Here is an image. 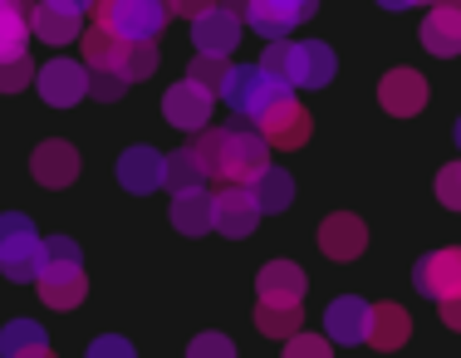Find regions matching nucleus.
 Listing matches in <instances>:
<instances>
[{
	"label": "nucleus",
	"mask_w": 461,
	"mask_h": 358,
	"mask_svg": "<svg viewBox=\"0 0 461 358\" xmlns=\"http://www.w3.org/2000/svg\"><path fill=\"white\" fill-rule=\"evenodd\" d=\"M45 270V236L35 231L25 211H5L0 216V275L15 280V285H30Z\"/></svg>",
	"instance_id": "obj_1"
},
{
	"label": "nucleus",
	"mask_w": 461,
	"mask_h": 358,
	"mask_svg": "<svg viewBox=\"0 0 461 358\" xmlns=\"http://www.w3.org/2000/svg\"><path fill=\"white\" fill-rule=\"evenodd\" d=\"M172 20V0H94V25L123 40H152Z\"/></svg>",
	"instance_id": "obj_2"
},
{
	"label": "nucleus",
	"mask_w": 461,
	"mask_h": 358,
	"mask_svg": "<svg viewBox=\"0 0 461 358\" xmlns=\"http://www.w3.org/2000/svg\"><path fill=\"white\" fill-rule=\"evenodd\" d=\"M250 123H256V133L266 138L270 148H304L310 143V128H314L310 113L300 108V99H294V89H280Z\"/></svg>",
	"instance_id": "obj_3"
},
{
	"label": "nucleus",
	"mask_w": 461,
	"mask_h": 358,
	"mask_svg": "<svg viewBox=\"0 0 461 358\" xmlns=\"http://www.w3.org/2000/svg\"><path fill=\"white\" fill-rule=\"evenodd\" d=\"M280 89H290V84H285V79H270L260 64H236V69H230V79H226V89H221V99L236 108V113L256 118Z\"/></svg>",
	"instance_id": "obj_4"
},
{
	"label": "nucleus",
	"mask_w": 461,
	"mask_h": 358,
	"mask_svg": "<svg viewBox=\"0 0 461 358\" xmlns=\"http://www.w3.org/2000/svg\"><path fill=\"white\" fill-rule=\"evenodd\" d=\"M412 285L422 290L427 300H437V305L461 295V246H442V251L422 255L412 270Z\"/></svg>",
	"instance_id": "obj_5"
},
{
	"label": "nucleus",
	"mask_w": 461,
	"mask_h": 358,
	"mask_svg": "<svg viewBox=\"0 0 461 358\" xmlns=\"http://www.w3.org/2000/svg\"><path fill=\"white\" fill-rule=\"evenodd\" d=\"M35 84H40V99L50 108H74L79 99H89V64L50 59L45 69L35 74Z\"/></svg>",
	"instance_id": "obj_6"
},
{
	"label": "nucleus",
	"mask_w": 461,
	"mask_h": 358,
	"mask_svg": "<svg viewBox=\"0 0 461 358\" xmlns=\"http://www.w3.org/2000/svg\"><path fill=\"white\" fill-rule=\"evenodd\" d=\"M270 167V143L260 133H226V157H221V182L250 187Z\"/></svg>",
	"instance_id": "obj_7"
},
{
	"label": "nucleus",
	"mask_w": 461,
	"mask_h": 358,
	"mask_svg": "<svg viewBox=\"0 0 461 358\" xmlns=\"http://www.w3.org/2000/svg\"><path fill=\"white\" fill-rule=\"evenodd\" d=\"M35 285H40V300H45L50 309H74L89 295V275H84V265H74V260H45Z\"/></svg>",
	"instance_id": "obj_8"
},
{
	"label": "nucleus",
	"mask_w": 461,
	"mask_h": 358,
	"mask_svg": "<svg viewBox=\"0 0 461 358\" xmlns=\"http://www.w3.org/2000/svg\"><path fill=\"white\" fill-rule=\"evenodd\" d=\"M260 201H256V192L250 187H236V182H226L221 192H216V231L230 236V241H246L250 231H256V221H260Z\"/></svg>",
	"instance_id": "obj_9"
},
{
	"label": "nucleus",
	"mask_w": 461,
	"mask_h": 358,
	"mask_svg": "<svg viewBox=\"0 0 461 358\" xmlns=\"http://www.w3.org/2000/svg\"><path fill=\"white\" fill-rule=\"evenodd\" d=\"M30 30L45 45H69V40L84 35V10L74 0H35V15H30Z\"/></svg>",
	"instance_id": "obj_10"
},
{
	"label": "nucleus",
	"mask_w": 461,
	"mask_h": 358,
	"mask_svg": "<svg viewBox=\"0 0 461 358\" xmlns=\"http://www.w3.org/2000/svg\"><path fill=\"white\" fill-rule=\"evenodd\" d=\"M162 113H167V123L182 128V133H202L206 118H212V94H206L202 84L182 79L162 94Z\"/></svg>",
	"instance_id": "obj_11"
},
{
	"label": "nucleus",
	"mask_w": 461,
	"mask_h": 358,
	"mask_svg": "<svg viewBox=\"0 0 461 358\" xmlns=\"http://www.w3.org/2000/svg\"><path fill=\"white\" fill-rule=\"evenodd\" d=\"M192 45H196V54H226L230 59V49L240 45V15L226 10V5L196 15L192 20Z\"/></svg>",
	"instance_id": "obj_12"
},
{
	"label": "nucleus",
	"mask_w": 461,
	"mask_h": 358,
	"mask_svg": "<svg viewBox=\"0 0 461 358\" xmlns=\"http://www.w3.org/2000/svg\"><path fill=\"white\" fill-rule=\"evenodd\" d=\"M320 251L329 260H358L368 251V226L358 221V216H348V211H334V216H324V226H320Z\"/></svg>",
	"instance_id": "obj_13"
},
{
	"label": "nucleus",
	"mask_w": 461,
	"mask_h": 358,
	"mask_svg": "<svg viewBox=\"0 0 461 358\" xmlns=\"http://www.w3.org/2000/svg\"><path fill=\"white\" fill-rule=\"evenodd\" d=\"M378 103L388 108L393 118H412V113H422L427 108V79L417 69H393V74H383V84H378Z\"/></svg>",
	"instance_id": "obj_14"
},
{
	"label": "nucleus",
	"mask_w": 461,
	"mask_h": 358,
	"mask_svg": "<svg viewBox=\"0 0 461 358\" xmlns=\"http://www.w3.org/2000/svg\"><path fill=\"white\" fill-rule=\"evenodd\" d=\"M30 172H35L40 187H69L74 177H79V153H74V143H59V138H50V143L35 148V157H30Z\"/></svg>",
	"instance_id": "obj_15"
},
{
	"label": "nucleus",
	"mask_w": 461,
	"mask_h": 358,
	"mask_svg": "<svg viewBox=\"0 0 461 358\" xmlns=\"http://www.w3.org/2000/svg\"><path fill=\"white\" fill-rule=\"evenodd\" d=\"M240 20H246L260 40H290V30L300 25V20H310V15H304L294 0H250Z\"/></svg>",
	"instance_id": "obj_16"
},
{
	"label": "nucleus",
	"mask_w": 461,
	"mask_h": 358,
	"mask_svg": "<svg viewBox=\"0 0 461 358\" xmlns=\"http://www.w3.org/2000/svg\"><path fill=\"white\" fill-rule=\"evenodd\" d=\"M368 314L373 305L358 295H339L334 305L324 309V329L334 344H368Z\"/></svg>",
	"instance_id": "obj_17"
},
{
	"label": "nucleus",
	"mask_w": 461,
	"mask_h": 358,
	"mask_svg": "<svg viewBox=\"0 0 461 358\" xmlns=\"http://www.w3.org/2000/svg\"><path fill=\"white\" fill-rule=\"evenodd\" d=\"M256 290H260L266 305H300L304 300V270L294 265V260H270V265H260Z\"/></svg>",
	"instance_id": "obj_18"
},
{
	"label": "nucleus",
	"mask_w": 461,
	"mask_h": 358,
	"mask_svg": "<svg viewBox=\"0 0 461 358\" xmlns=\"http://www.w3.org/2000/svg\"><path fill=\"white\" fill-rule=\"evenodd\" d=\"M172 226H177L182 236L216 231V192H206V187L177 192V197H172Z\"/></svg>",
	"instance_id": "obj_19"
},
{
	"label": "nucleus",
	"mask_w": 461,
	"mask_h": 358,
	"mask_svg": "<svg viewBox=\"0 0 461 358\" xmlns=\"http://www.w3.org/2000/svg\"><path fill=\"white\" fill-rule=\"evenodd\" d=\"M334 69H339V59H334V49L320 45V40H310V45H300L294 40V64H290V84L294 89H324L329 79H334Z\"/></svg>",
	"instance_id": "obj_20"
},
{
	"label": "nucleus",
	"mask_w": 461,
	"mask_h": 358,
	"mask_svg": "<svg viewBox=\"0 0 461 358\" xmlns=\"http://www.w3.org/2000/svg\"><path fill=\"white\" fill-rule=\"evenodd\" d=\"M162 162H167V153H158V148H128L118 157V182L138 197H148L152 187H162Z\"/></svg>",
	"instance_id": "obj_21"
},
{
	"label": "nucleus",
	"mask_w": 461,
	"mask_h": 358,
	"mask_svg": "<svg viewBox=\"0 0 461 358\" xmlns=\"http://www.w3.org/2000/svg\"><path fill=\"white\" fill-rule=\"evenodd\" d=\"M408 339H412L408 309H402V305H373V314H368V344H373V349L393 354V349H402Z\"/></svg>",
	"instance_id": "obj_22"
},
{
	"label": "nucleus",
	"mask_w": 461,
	"mask_h": 358,
	"mask_svg": "<svg viewBox=\"0 0 461 358\" xmlns=\"http://www.w3.org/2000/svg\"><path fill=\"white\" fill-rule=\"evenodd\" d=\"M30 15H35V0H0V59H15L30 45Z\"/></svg>",
	"instance_id": "obj_23"
},
{
	"label": "nucleus",
	"mask_w": 461,
	"mask_h": 358,
	"mask_svg": "<svg viewBox=\"0 0 461 358\" xmlns=\"http://www.w3.org/2000/svg\"><path fill=\"white\" fill-rule=\"evenodd\" d=\"M79 45H84V64H89V69H118L123 74V59H128V45H133V40L113 35V30H104V25H89L79 35Z\"/></svg>",
	"instance_id": "obj_24"
},
{
	"label": "nucleus",
	"mask_w": 461,
	"mask_h": 358,
	"mask_svg": "<svg viewBox=\"0 0 461 358\" xmlns=\"http://www.w3.org/2000/svg\"><path fill=\"white\" fill-rule=\"evenodd\" d=\"M422 45L432 54H442V59H452V54H461V15L447 5H432L422 20Z\"/></svg>",
	"instance_id": "obj_25"
},
{
	"label": "nucleus",
	"mask_w": 461,
	"mask_h": 358,
	"mask_svg": "<svg viewBox=\"0 0 461 358\" xmlns=\"http://www.w3.org/2000/svg\"><path fill=\"white\" fill-rule=\"evenodd\" d=\"M206 182V167L196 162L192 148H177V153H167V162H162V187L177 197V192H192Z\"/></svg>",
	"instance_id": "obj_26"
},
{
	"label": "nucleus",
	"mask_w": 461,
	"mask_h": 358,
	"mask_svg": "<svg viewBox=\"0 0 461 358\" xmlns=\"http://www.w3.org/2000/svg\"><path fill=\"white\" fill-rule=\"evenodd\" d=\"M250 192H256L260 211H285V206L294 201V177L280 172V167H266L256 182H250Z\"/></svg>",
	"instance_id": "obj_27"
},
{
	"label": "nucleus",
	"mask_w": 461,
	"mask_h": 358,
	"mask_svg": "<svg viewBox=\"0 0 461 358\" xmlns=\"http://www.w3.org/2000/svg\"><path fill=\"white\" fill-rule=\"evenodd\" d=\"M45 344H50V334L40 329L35 319H10L5 329H0V358L35 354V349H45Z\"/></svg>",
	"instance_id": "obj_28"
},
{
	"label": "nucleus",
	"mask_w": 461,
	"mask_h": 358,
	"mask_svg": "<svg viewBox=\"0 0 461 358\" xmlns=\"http://www.w3.org/2000/svg\"><path fill=\"white\" fill-rule=\"evenodd\" d=\"M300 305H266L260 300L256 309V329L266 334V339H290V334H300Z\"/></svg>",
	"instance_id": "obj_29"
},
{
	"label": "nucleus",
	"mask_w": 461,
	"mask_h": 358,
	"mask_svg": "<svg viewBox=\"0 0 461 358\" xmlns=\"http://www.w3.org/2000/svg\"><path fill=\"white\" fill-rule=\"evenodd\" d=\"M186 79L202 84V89L216 99V94L226 89V79H230V59H226V54H196L192 69H186Z\"/></svg>",
	"instance_id": "obj_30"
},
{
	"label": "nucleus",
	"mask_w": 461,
	"mask_h": 358,
	"mask_svg": "<svg viewBox=\"0 0 461 358\" xmlns=\"http://www.w3.org/2000/svg\"><path fill=\"white\" fill-rule=\"evenodd\" d=\"M196 162L206 167V177H221V157H226V128H202L192 143Z\"/></svg>",
	"instance_id": "obj_31"
},
{
	"label": "nucleus",
	"mask_w": 461,
	"mask_h": 358,
	"mask_svg": "<svg viewBox=\"0 0 461 358\" xmlns=\"http://www.w3.org/2000/svg\"><path fill=\"white\" fill-rule=\"evenodd\" d=\"M290 64H294V40H270L266 54H260V69H266L270 79L290 84ZM290 89H294V84H290Z\"/></svg>",
	"instance_id": "obj_32"
},
{
	"label": "nucleus",
	"mask_w": 461,
	"mask_h": 358,
	"mask_svg": "<svg viewBox=\"0 0 461 358\" xmlns=\"http://www.w3.org/2000/svg\"><path fill=\"white\" fill-rule=\"evenodd\" d=\"M123 94H128V74H118V69H89V99L113 103V99H123Z\"/></svg>",
	"instance_id": "obj_33"
},
{
	"label": "nucleus",
	"mask_w": 461,
	"mask_h": 358,
	"mask_svg": "<svg viewBox=\"0 0 461 358\" xmlns=\"http://www.w3.org/2000/svg\"><path fill=\"white\" fill-rule=\"evenodd\" d=\"M30 79H35V64H30V54H15V59H0V94H20Z\"/></svg>",
	"instance_id": "obj_34"
},
{
	"label": "nucleus",
	"mask_w": 461,
	"mask_h": 358,
	"mask_svg": "<svg viewBox=\"0 0 461 358\" xmlns=\"http://www.w3.org/2000/svg\"><path fill=\"white\" fill-rule=\"evenodd\" d=\"M152 69H158V49H152V40H133V45H128V59H123L128 84H133V79H148Z\"/></svg>",
	"instance_id": "obj_35"
},
{
	"label": "nucleus",
	"mask_w": 461,
	"mask_h": 358,
	"mask_svg": "<svg viewBox=\"0 0 461 358\" xmlns=\"http://www.w3.org/2000/svg\"><path fill=\"white\" fill-rule=\"evenodd\" d=\"M280 358H334V349H329V339H320V334H290Z\"/></svg>",
	"instance_id": "obj_36"
},
{
	"label": "nucleus",
	"mask_w": 461,
	"mask_h": 358,
	"mask_svg": "<svg viewBox=\"0 0 461 358\" xmlns=\"http://www.w3.org/2000/svg\"><path fill=\"white\" fill-rule=\"evenodd\" d=\"M186 358H236V344H230L226 334H196V339L186 344Z\"/></svg>",
	"instance_id": "obj_37"
},
{
	"label": "nucleus",
	"mask_w": 461,
	"mask_h": 358,
	"mask_svg": "<svg viewBox=\"0 0 461 358\" xmlns=\"http://www.w3.org/2000/svg\"><path fill=\"white\" fill-rule=\"evenodd\" d=\"M437 197H442V206L461 211V162H447V167L437 172Z\"/></svg>",
	"instance_id": "obj_38"
},
{
	"label": "nucleus",
	"mask_w": 461,
	"mask_h": 358,
	"mask_svg": "<svg viewBox=\"0 0 461 358\" xmlns=\"http://www.w3.org/2000/svg\"><path fill=\"white\" fill-rule=\"evenodd\" d=\"M89 358H138V354H133V344L118 339V334H98L89 344Z\"/></svg>",
	"instance_id": "obj_39"
},
{
	"label": "nucleus",
	"mask_w": 461,
	"mask_h": 358,
	"mask_svg": "<svg viewBox=\"0 0 461 358\" xmlns=\"http://www.w3.org/2000/svg\"><path fill=\"white\" fill-rule=\"evenodd\" d=\"M45 260H74V265H84V251L74 246V236H45Z\"/></svg>",
	"instance_id": "obj_40"
},
{
	"label": "nucleus",
	"mask_w": 461,
	"mask_h": 358,
	"mask_svg": "<svg viewBox=\"0 0 461 358\" xmlns=\"http://www.w3.org/2000/svg\"><path fill=\"white\" fill-rule=\"evenodd\" d=\"M221 0H172V15H186V20H196V15H206V10H216Z\"/></svg>",
	"instance_id": "obj_41"
},
{
	"label": "nucleus",
	"mask_w": 461,
	"mask_h": 358,
	"mask_svg": "<svg viewBox=\"0 0 461 358\" xmlns=\"http://www.w3.org/2000/svg\"><path fill=\"white\" fill-rule=\"evenodd\" d=\"M442 319H447V329H461V295L442 300Z\"/></svg>",
	"instance_id": "obj_42"
},
{
	"label": "nucleus",
	"mask_w": 461,
	"mask_h": 358,
	"mask_svg": "<svg viewBox=\"0 0 461 358\" xmlns=\"http://www.w3.org/2000/svg\"><path fill=\"white\" fill-rule=\"evenodd\" d=\"M383 10H408V5H417V0H378Z\"/></svg>",
	"instance_id": "obj_43"
},
{
	"label": "nucleus",
	"mask_w": 461,
	"mask_h": 358,
	"mask_svg": "<svg viewBox=\"0 0 461 358\" xmlns=\"http://www.w3.org/2000/svg\"><path fill=\"white\" fill-rule=\"evenodd\" d=\"M221 5H226V10H236V15H246V5H250V0H221Z\"/></svg>",
	"instance_id": "obj_44"
},
{
	"label": "nucleus",
	"mask_w": 461,
	"mask_h": 358,
	"mask_svg": "<svg viewBox=\"0 0 461 358\" xmlns=\"http://www.w3.org/2000/svg\"><path fill=\"white\" fill-rule=\"evenodd\" d=\"M294 5H300L304 15H314V5H320V0H294Z\"/></svg>",
	"instance_id": "obj_45"
},
{
	"label": "nucleus",
	"mask_w": 461,
	"mask_h": 358,
	"mask_svg": "<svg viewBox=\"0 0 461 358\" xmlns=\"http://www.w3.org/2000/svg\"><path fill=\"white\" fill-rule=\"evenodd\" d=\"M20 358H54V354H50V344H45V349H35V354H20Z\"/></svg>",
	"instance_id": "obj_46"
},
{
	"label": "nucleus",
	"mask_w": 461,
	"mask_h": 358,
	"mask_svg": "<svg viewBox=\"0 0 461 358\" xmlns=\"http://www.w3.org/2000/svg\"><path fill=\"white\" fill-rule=\"evenodd\" d=\"M437 5H447V10H456V15H461V0H437Z\"/></svg>",
	"instance_id": "obj_47"
},
{
	"label": "nucleus",
	"mask_w": 461,
	"mask_h": 358,
	"mask_svg": "<svg viewBox=\"0 0 461 358\" xmlns=\"http://www.w3.org/2000/svg\"><path fill=\"white\" fill-rule=\"evenodd\" d=\"M74 5H79V10H94V0H74Z\"/></svg>",
	"instance_id": "obj_48"
},
{
	"label": "nucleus",
	"mask_w": 461,
	"mask_h": 358,
	"mask_svg": "<svg viewBox=\"0 0 461 358\" xmlns=\"http://www.w3.org/2000/svg\"><path fill=\"white\" fill-rule=\"evenodd\" d=\"M456 148H461V118H456Z\"/></svg>",
	"instance_id": "obj_49"
},
{
	"label": "nucleus",
	"mask_w": 461,
	"mask_h": 358,
	"mask_svg": "<svg viewBox=\"0 0 461 358\" xmlns=\"http://www.w3.org/2000/svg\"><path fill=\"white\" fill-rule=\"evenodd\" d=\"M432 5H437V0H432Z\"/></svg>",
	"instance_id": "obj_50"
}]
</instances>
